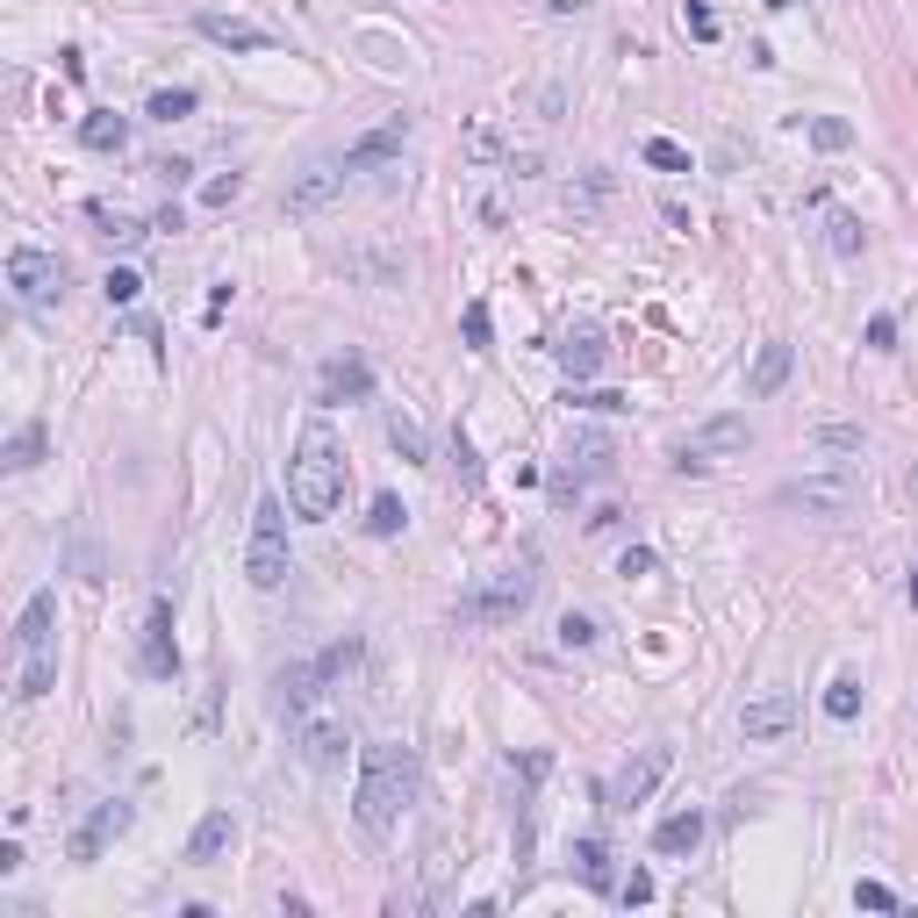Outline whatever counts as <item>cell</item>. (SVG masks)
Segmentation results:
<instances>
[{
    "mask_svg": "<svg viewBox=\"0 0 918 918\" xmlns=\"http://www.w3.org/2000/svg\"><path fill=\"white\" fill-rule=\"evenodd\" d=\"M237 194H244V173H216V180L202 187V202H208V208H230Z\"/></svg>",
    "mask_w": 918,
    "mask_h": 918,
    "instance_id": "41",
    "label": "cell"
},
{
    "mask_svg": "<svg viewBox=\"0 0 918 918\" xmlns=\"http://www.w3.org/2000/svg\"><path fill=\"white\" fill-rule=\"evenodd\" d=\"M86 216L101 223V237H109V244H136V237H151V223H144V216H130V208H109V202H94Z\"/></svg>",
    "mask_w": 918,
    "mask_h": 918,
    "instance_id": "25",
    "label": "cell"
},
{
    "mask_svg": "<svg viewBox=\"0 0 918 918\" xmlns=\"http://www.w3.org/2000/svg\"><path fill=\"white\" fill-rule=\"evenodd\" d=\"M388 446L402 452V459H431V446H424V424H417V417H402V409L388 417Z\"/></svg>",
    "mask_w": 918,
    "mask_h": 918,
    "instance_id": "31",
    "label": "cell"
},
{
    "mask_svg": "<svg viewBox=\"0 0 918 918\" xmlns=\"http://www.w3.org/2000/svg\"><path fill=\"white\" fill-rule=\"evenodd\" d=\"M553 359H560V374H568V380H589L595 366H603V330H595V324L568 330V338L553 345Z\"/></svg>",
    "mask_w": 918,
    "mask_h": 918,
    "instance_id": "19",
    "label": "cell"
},
{
    "mask_svg": "<svg viewBox=\"0 0 918 918\" xmlns=\"http://www.w3.org/2000/svg\"><path fill=\"white\" fill-rule=\"evenodd\" d=\"M789 725H797V696H789V688H768V696H754L740 711V732H746V740H783Z\"/></svg>",
    "mask_w": 918,
    "mask_h": 918,
    "instance_id": "17",
    "label": "cell"
},
{
    "mask_svg": "<svg viewBox=\"0 0 918 918\" xmlns=\"http://www.w3.org/2000/svg\"><path fill=\"white\" fill-rule=\"evenodd\" d=\"M459 338H467V351H496V316H488V302H467Z\"/></svg>",
    "mask_w": 918,
    "mask_h": 918,
    "instance_id": "28",
    "label": "cell"
},
{
    "mask_svg": "<svg viewBox=\"0 0 918 918\" xmlns=\"http://www.w3.org/2000/svg\"><path fill=\"white\" fill-rule=\"evenodd\" d=\"M330 682H338V667H330L324 653H316V661L280 667V675H273V711H280L287 725H295V717H309V711H316V696H324Z\"/></svg>",
    "mask_w": 918,
    "mask_h": 918,
    "instance_id": "8",
    "label": "cell"
},
{
    "mask_svg": "<svg viewBox=\"0 0 918 918\" xmlns=\"http://www.w3.org/2000/svg\"><path fill=\"white\" fill-rule=\"evenodd\" d=\"M130 818H136V810L122 804V797L94 804V810H86V818H80V833H72V861H101V847H109L115 833H130Z\"/></svg>",
    "mask_w": 918,
    "mask_h": 918,
    "instance_id": "12",
    "label": "cell"
},
{
    "mask_svg": "<svg viewBox=\"0 0 918 918\" xmlns=\"http://www.w3.org/2000/svg\"><path fill=\"white\" fill-rule=\"evenodd\" d=\"M804 130H810V144H818V151H847L854 144V122L847 115H810Z\"/></svg>",
    "mask_w": 918,
    "mask_h": 918,
    "instance_id": "33",
    "label": "cell"
},
{
    "mask_svg": "<svg viewBox=\"0 0 918 918\" xmlns=\"http://www.w3.org/2000/svg\"><path fill=\"white\" fill-rule=\"evenodd\" d=\"M402 524H409L402 496H388V488H380V496H374V510H366V531H374V539H395Z\"/></svg>",
    "mask_w": 918,
    "mask_h": 918,
    "instance_id": "27",
    "label": "cell"
},
{
    "mask_svg": "<svg viewBox=\"0 0 918 918\" xmlns=\"http://www.w3.org/2000/svg\"><path fill=\"white\" fill-rule=\"evenodd\" d=\"M366 395H374V366L359 359V351H338V359L324 366V380H316V402H366Z\"/></svg>",
    "mask_w": 918,
    "mask_h": 918,
    "instance_id": "13",
    "label": "cell"
},
{
    "mask_svg": "<svg viewBox=\"0 0 918 918\" xmlns=\"http://www.w3.org/2000/svg\"><path fill=\"white\" fill-rule=\"evenodd\" d=\"M861 502V481L847 467L839 473H804V481H783L775 488V510H804V517H847Z\"/></svg>",
    "mask_w": 918,
    "mask_h": 918,
    "instance_id": "6",
    "label": "cell"
},
{
    "mask_svg": "<svg viewBox=\"0 0 918 918\" xmlns=\"http://www.w3.org/2000/svg\"><path fill=\"white\" fill-rule=\"evenodd\" d=\"M595 639H603V624H595L589 610H568V618H560V646H568V653H589Z\"/></svg>",
    "mask_w": 918,
    "mask_h": 918,
    "instance_id": "34",
    "label": "cell"
},
{
    "mask_svg": "<svg viewBox=\"0 0 918 918\" xmlns=\"http://www.w3.org/2000/svg\"><path fill=\"white\" fill-rule=\"evenodd\" d=\"M653 568H661V560H653L646 545H632V553H624V574H653Z\"/></svg>",
    "mask_w": 918,
    "mask_h": 918,
    "instance_id": "45",
    "label": "cell"
},
{
    "mask_svg": "<svg viewBox=\"0 0 918 918\" xmlns=\"http://www.w3.org/2000/svg\"><path fill=\"white\" fill-rule=\"evenodd\" d=\"M345 159H316V165H302V180L287 187V216H316V208H330L345 194Z\"/></svg>",
    "mask_w": 918,
    "mask_h": 918,
    "instance_id": "10",
    "label": "cell"
},
{
    "mask_svg": "<svg viewBox=\"0 0 918 918\" xmlns=\"http://www.w3.org/2000/svg\"><path fill=\"white\" fill-rule=\"evenodd\" d=\"M911 496H918V467H911Z\"/></svg>",
    "mask_w": 918,
    "mask_h": 918,
    "instance_id": "49",
    "label": "cell"
},
{
    "mask_svg": "<svg viewBox=\"0 0 918 918\" xmlns=\"http://www.w3.org/2000/svg\"><path fill=\"white\" fill-rule=\"evenodd\" d=\"M825 230H833V252H839V258H854V252H861V244H868L861 216H847V208H833V223H825Z\"/></svg>",
    "mask_w": 918,
    "mask_h": 918,
    "instance_id": "35",
    "label": "cell"
},
{
    "mask_svg": "<svg viewBox=\"0 0 918 918\" xmlns=\"http://www.w3.org/2000/svg\"><path fill=\"white\" fill-rule=\"evenodd\" d=\"M144 115H151V122H180V115H194V86H159V94L144 101Z\"/></svg>",
    "mask_w": 918,
    "mask_h": 918,
    "instance_id": "30",
    "label": "cell"
},
{
    "mask_svg": "<svg viewBox=\"0 0 918 918\" xmlns=\"http://www.w3.org/2000/svg\"><path fill=\"white\" fill-rule=\"evenodd\" d=\"M531 595H539V568H531V560L496 568L467 603H459V624H510V618H524V610H531Z\"/></svg>",
    "mask_w": 918,
    "mask_h": 918,
    "instance_id": "4",
    "label": "cell"
},
{
    "mask_svg": "<svg viewBox=\"0 0 918 918\" xmlns=\"http://www.w3.org/2000/svg\"><path fill=\"white\" fill-rule=\"evenodd\" d=\"M37 452H43V424H22V431L8 438V467H14V473L37 467Z\"/></svg>",
    "mask_w": 918,
    "mask_h": 918,
    "instance_id": "37",
    "label": "cell"
},
{
    "mask_svg": "<svg viewBox=\"0 0 918 918\" xmlns=\"http://www.w3.org/2000/svg\"><path fill=\"white\" fill-rule=\"evenodd\" d=\"M51 624H58V589H37L14 618V653H22V688L14 696L37 703L43 688L58 682V653H51Z\"/></svg>",
    "mask_w": 918,
    "mask_h": 918,
    "instance_id": "3",
    "label": "cell"
},
{
    "mask_svg": "<svg viewBox=\"0 0 918 918\" xmlns=\"http://www.w3.org/2000/svg\"><path fill=\"white\" fill-rule=\"evenodd\" d=\"M80 144L86 151H122V144H130V115H115V109L80 115Z\"/></svg>",
    "mask_w": 918,
    "mask_h": 918,
    "instance_id": "23",
    "label": "cell"
},
{
    "mask_svg": "<svg viewBox=\"0 0 918 918\" xmlns=\"http://www.w3.org/2000/svg\"><path fill=\"white\" fill-rule=\"evenodd\" d=\"M703 847V810H675V818H661L653 825V854H696Z\"/></svg>",
    "mask_w": 918,
    "mask_h": 918,
    "instance_id": "22",
    "label": "cell"
},
{
    "mask_svg": "<svg viewBox=\"0 0 918 918\" xmlns=\"http://www.w3.org/2000/svg\"><path fill=\"white\" fill-rule=\"evenodd\" d=\"M667 768H675V754H667V746H646V754H639L632 761V768H624L618 775V783H610V804H618V810H632V804H646L653 797V789H661V775Z\"/></svg>",
    "mask_w": 918,
    "mask_h": 918,
    "instance_id": "15",
    "label": "cell"
},
{
    "mask_svg": "<svg viewBox=\"0 0 918 918\" xmlns=\"http://www.w3.org/2000/svg\"><path fill=\"white\" fill-rule=\"evenodd\" d=\"M825 717H833V725H854V717H861V675H833V688H825Z\"/></svg>",
    "mask_w": 918,
    "mask_h": 918,
    "instance_id": "26",
    "label": "cell"
},
{
    "mask_svg": "<svg viewBox=\"0 0 918 918\" xmlns=\"http://www.w3.org/2000/svg\"><path fill=\"white\" fill-rule=\"evenodd\" d=\"M194 29H202L208 43H223V51H273V29L266 22H244V14H223V8L194 14Z\"/></svg>",
    "mask_w": 918,
    "mask_h": 918,
    "instance_id": "16",
    "label": "cell"
},
{
    "mask_svg": "<svg viewBox=\"0 0 918 918\" xmlns=\"http://www.w3.org/2000/svg\"><path fill=\"white\" fill-rule=\"evenodd\" d=\"M646 165L653 173H688V151L675 144V136H646Z\"/></svg>",
    "mask_w": 918,
    "mask_h": 918,
    "instance_id": "36",
    "label": "cell"
},
{
    "mask_svg": "<svg viewBox=\"0 0 918 918\" xmlns=\"http://www.w3.org/2000/svg\"><path fill=\"white\" fill-rule=\"evenodd\" d=\"M761 8H768V14H783V8H797V0H761Z\"/></svg>",
    "mask_w": 918,
    "mask_h": 918,
    "instance_id": "47",
    "label": "cell"
},
{
    "mask_svg": "<svg viewBox=\"0 0 918 918\" xmlns=\"http://www.w3.org/2000/svg\"><path fill=\"white\" fill-rule=\"evenodd\" d=\"M230 847H237V818H230V810H208V818L194 825V839H187V861L208 868V861H223Z\"/></svg>",
    "mask_w": 918,
    "mask_h": 918,
    "instance_id": "21",
    "label": "cell"
},
{
    "mask_svg": "<svg viewBox=\"0 0 918 918\" xmlns=\"http://www.w3.org/2000/svg\"><path fill=\"white\" fill-rule=\"evenodd\" d=\"M560 402H568V409H595V417H618V409H632L618 388H574V380H568V395H560Z\"/></svg>",
    "mask_w": 918,
    "mask_h": 918,
    "instance_id": "29",
    "label": "cell"
},
{
    "mask_svg": "<svg viewBox=\"0 0 918 918\" xmlns=\"http://www.w3.org/2000/svg\"><path fill=\"white\" fill-rule=\"evenodd\" d=\"M136 667H144L151 682H173L180 675V646H173V603H151V618H144V646H136Z\"/></svg>",
    "mask_w": 918,
    "mask_h": 918,
    "instance_id": "11",
    "label": "cell"
},
{
    "mask_svg": "<svg viewBox=\"0 0 918 918\" xmlns=\"http://www.w3.org/2000/svg\"><path fill=\"white\" fill-rule=\"evenodd\" d=\"M467 159H510V144H502L496 122H473L467 130Z\"/></svg>",
    "mask_w": 918,
    "mask_h": 918,
    "instance_id": "38",
    "label": "cell"
},
{
    "mask_svg": "<svg viewBox=\"0 0 918 918\" xmlns=\"http://www.w3.org/2000/svg\"><path fill=\"white\" fill-rule=\"evenodd\" d=\"M746 446H754V424H746V417H711V424H696V431L675 446V467H682V473H703L711 459L746 452Z\"/></svg>",
    "mask_w": 918,
    "mask_h": 918,
    "instance_id": "7",
    "label": "cell"
},
{
    "mask_svg": "<svg viewBox=\"0 0 918 918\" xmlns=\"http://www.w3.org/2000/svg\"><path fill=\"white\" fill-rule=\"evenodd\" d=\"M402 136H409V115H395V122H380L374 136H359V144L345 151V173H366V165H388L395 151H402Z\"/></svg>",
    "mask_w": 918,
    "mask_h": 918,
    "instance_id": "20",
    "label": "cell"
},
{
    "mask_svg": "<svg viewBox=\"0 0 918 918\" xmlns=\"http://www.w3.org/2000/svg\"><path fill=\"white\" fill-rule=\"evenodd\" d=\"M8 287H14V302H51L65 287V258L22 244V252H8Z\"/></svg>",
    "mask_w": 918,
    "mask_h": 918,
    "instance_id": "9",
    "label": "cell"
},
{
    "mask_svg": "<svg viewBox=\"0 0 918 918\" xmlns=\"http://www.w3.org/2000/svg\"><path fill=\"white\" fill-rule=\"evenodd\" d=\"M911 603H918V568H911Z\"/></svg>",
    "mask_w": 918,
    "mask_h": 918,
    "instance_id": "48",
    "label": "cell"
},
{
    "mask_svg": "<svg viewBox=\"0 0 918 918\" xmlns=\"http://www.w3.org/2000/svg\"><path fill=\"white\" fill-rule=\"evenodd\" d=\"M295 746L309 768H338V761L351 754V732L338 725V717H295Z\"/></svg>",
    "mask_w": 918,
    "mask_h": 918,
    "instance_id": "14",
    "label": "cell"
},
{
    "mask_svg": "<svg viewBox=\"0 0 918 918\" xmlns=\"http://www.w3.org/2000/svg\"><path fill=\"white\" fill-rule=\"evenodd\" d=\"M854 905L861 911H897V890L890 883H854Z\"/></svg>",
    "mask_w": 918,
    "mask_h": 918,
    "instance_id": "42",
    "label": "cell"
},
{
    "mask_svg": "<svg viewBox=\"0 0 918 918\" xmlns=\"http://www.w3.org/2000/svg\"><path fill=\"white\" fill-rule=\"evenodd\" d=\"M682 29H688L696 43H717V14L703 8V0H682Z\"/></svg>",
    "mask_w": 918,
    "mask_h": 918,
    "instance_id": "39",
    "label": "cell"
},
{
    "mask_svg": "<svg viewBox=\"0 0 918 918\" xmlns=\"http://www.w3.org/2000/svg\"><path fill=\"white\" fill-rule=\"evenodd\" d=\"M789 366H797V351H789V338H768V345L754 351V374H746V395H754V402H768V395H783Z\"/></svg>",
    "mask_w": 918,
    "mask_h": 918,
    "instance_id": "18",
    "label": "cell"
},
{
    "mask_svg": "<svg viewBox=\"0 0 918 918\" xmlns=\"http://www.w3.org/2000/svg\"><path fill=\"white\" fill-rule=\"evenodd\" d=\"M897 345V316H868V351H890Z\"/></svg>",
    "mask_w": 918,
    "mask_h": 918,
    "instance_id": "44",
    "label": "cell"
},
{
    "mask_svg": "<svg viewBox=\"0 0 918 918\" xmlns=\"http://www.w3.org/2000/svg\"><path fill=\"white\" fill-rule=\"evenodd\" d=\"M618 897H624V905H653V876H646V868H632V876L618 883Z\"/></svg>",
    "mask_w": 918,
    "mask_h": 918,
    "instance_id": "43",
    "label": "cell"
},
{
    "mask_svg": "<svg viewBox=\"0 0 918 918\" xmlns=\"http://www.w3.org/2000/svg\"><path fill=\"white\" fill-rule=\"evenodd\" d=\"M417 789H424V768H417V754H409V746H366L351 810H359V825L374 839H388L395 825H402V810L417 804Z\"/></svg>",
    "mask_w": 918,
    "mask_h": 918,
    "instance_id": "1",
    "label": "cell"
},
{
    "mask_svg": "<svg viewBox=\"0 0 918 918\" xmlns=\"http://www.w3.org/2000/svg\"><path fill=\"white\" fill-rule=\"evenodd\" d=\"M338 496H345V452H338V438H330V424H302L295 459H287V510L309 517V524H324V517L338 510Z\"/></svg>",
    "mask_w": 918,
    "mask_h": 918,
    "instance_id": "2",
    "label": "cell"
},
{
    "mask_svg": "<svg viewBox=\"0 0 918 918\" xmlns=\"http://www.w3.org/2000/svg\"><path fill=\"white\" fill-rule=\"evenodd\" d=\"M810 446L818 452H868V438H861V424H818Z\"/></svg>",
    "mask_w": 918,
    "mask_h": 918,
    "instance_id": "32",
    "label": "cell"
},
{
    "mask_svg": "<svg viewBox=\"0 0 918 918\" xmlns=\"http://www.w3.org/2000/svg\"><path fill=\"white\" fill-rule=\"evenodd\" d=\"M589 0H545V14H581Z\"/></svg>",
    "mask_w": 918,
    "mask_h": 918,
    "instance_id": "46",
    "label": "cell"
},
{
    "mask_svg": "<svg viewBox=\"0 0 918 918\" xmlns=\"http://www.w3.org/2000/svg\"><path fill=\"white\" fill-rule=\"evenodd\" d=\"M244 574H252V589H280V581L295 574V560H287V510H280V496H258L252 545H244Z\"/></svg>",
    "mask_w": 918,
    "mask_h": 918,
    "instance_id": "5",
    "label": "cell"
},
{
    "mask_svg": "<svg viewBox=\"0 0 918 918\" xmlns=\"http://www.w3.org/2000/svg\"><path fill=\"white\" fill-rule=\"evenodd\" d=\"M101 295H109V302H115V309H130V302H136V295H144V280H136V273H130V266H115V273H109V280H101Z\"/></svg>",
    "mask_w": 918,
    "mask_h": 918,
    "instance_id": "40",
    "label": "cell"
},
{
    "mask_svg": "<svg viewBox=\"0 0 918 918\" xmlns=\"http://www.w3.org/2000/svg\"><path fill=\"white\" fill-rule=\"evenodd\" d=\"M568 861H574V876L589 883V890H618V876H610V847H603V839H574Z\"/></svg>",
    "mask_w": 918,
    "mask_h": 918,
    "instance_id": "24",
    "label": "cell"
}]
</instances>
